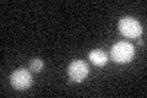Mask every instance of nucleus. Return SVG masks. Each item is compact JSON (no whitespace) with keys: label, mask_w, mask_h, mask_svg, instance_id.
<instances>
[{"label":"nucleus","mask_w":147,"mask_h":98,"mask_svg":"<svg viewBox=\"0 0 147 98\" xmlns=\"http://www.w3.org/2000/svg\"><path fill=\"white\" fill-rule=\"evenodd\" d=\"M135 50L132 44L127 42H118L112 47L110 57L117 63H127L134 58Z\"/></svg>","instance_id":"f257e3e1"},{"label":"nucleus","mask_w":147,"mask_h":98,"mask_svg":"<svg viewBox=\"0 0 147 98\" xmlns=\"http://www.w3.org/2000/svg\"><path fill=\"white\" fill-rule=\"evenodd\" d=\"M119 31L127 38H137L142 33V26L135 18L124 17L119 21Z\"/></svg>","instance_id":"f03ea898"},{"label":"nucleus","mask_w":147,"mask_h":98,"mask_svg":"<svg viewBox=\"0 0 147 98\" xmlns=\"http://www.w3.org/2000/svg\"><path fill=\"white\" fill-rule=\"evenodd\" d=\"M10 82L12 87H15L16 90H27L32 85V76L27 70L18 69L12 72Z\"/></svg>","instance_id":"7ed1b4c3"},{"label":"nucleus","mask_w":147,"mask_h":98,"mask_svg":"<svg viewBox=\"0 0 147 98\" xmlns=\"http://www.w3.org/2000/svg\"><path fill=\"white\" fill-rule=\"evenodd\" d=\"M69 77L75 82H81L88 75V66L82 60H75L67 68Z\"/></svg>","instance_id":"20e7f679"},{"label":"nucleus","mask_w":147,"mask_h":98,"mask_svg":"<svg viewBox=\"0 0 147 98\" xmlns=\"http://www.w3.org/2000/svg\"><path fill=\"white\" fill-rule=\"evenodd\" d=\"M90 60L92 64H94L96 66H103V65L107 64L108 62V57L107 54L102 50H92L90 53Z\"/></svg>","instance_id":"39448f33"},{"label":"nucleus","mask_w":147,"mask_h":98,"mask_svg":"<svg viewBox=\"0 0 147 98\" xmlns=\"http://www.w3.org/2000/svg\"><path fill=\"white\" fill-rule=\"evenodd\" d=\"M43 66H44L43 62H42V60H40V59H38V58L32 59V62L30 63V69L32 70V71H34V72H38V71H40V70L43 69Z\"/></svg>","instance_id":"423d86ee"}]
</instances>
